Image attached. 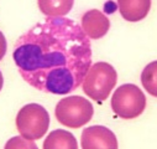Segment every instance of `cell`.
I'll return each mask as SVG.
<instances>
[{
    "label": "cell",
    "mask_w": 157,
    "mask_h": 149,
    "mask_svg": "<svg viewBox=\"0 0 157 149\" xmlns=\"http://www.w3.org/2000/svg\"><path fill=\"white\" fill-rule=\"evenodd\" d=\"M42 149H78V142L71 132L55 129L44 140Z\"/></svg>",
    "instance_id": "9"
},
{
    "label": "cell",
    "mask_w": 157,
    "mask_h": 149,
    "mask_svg": "<svg viewBox=\"0 0 157 149\" xmlns=\"http://www.w3.org/2000/svg\"><path fill=\"white\" fill-rule=\"evenodd\" d=\"M142 87L153 97H157V60L145 66L141 72Z\"/></svg>",
    "instance_id": "11"
},
{
    "label": "cell",
    "mask_w": 157,
    "mask_h": 149,
    "mask_svg": "<svg viewBox=\"0 0 157 149\" xmlns=\"http://www.w3.org/2000/svg\"><path fill=\"white\" fill-rule=\"evenodd\" d=\"M13 60L35 90L68 95L82 85L92 66V45L74 20L46 18L16 40Z\"/></svg>",
    "instance_id": "1"
},
{
    "label": "cell",
    "mask_w": 157,
    "mask_h": 149,
    "mask_svg": "<svg viewBox=\"0 0 157 149\" xmlns=\"http://www.w3.org/2000/svg\"><path fill=\"white\" fill-rule=\"evenodd\" d=\"M81 27L89 40H99L108 34L110 21L100 10L92 9L82 15Z\"/></svg>",
    "instance_id": "7"
},
{
    "label": "cell",
    "mask_w": 157,
    "mask_h": 149,
    "mask_svg": "<svg viewBox=\"0 0 157 149\" xmlns=\"http://www.w3.org/2000/svg\"><path fill=\"white\" fill-rule=\"evenodd\" d=\"M117 8L126 21L137 22L147 16L151 9V0H117Z\"/></svg>",
    "instance_id": "8"
},
{
    "label": "cell",
    "mask_w": 157,
    "mask_h": 149,
    "mask_svg": "<svg viewBox=\"0 0 157 149\" xmlns=\"http://www.w3.org/2000/svg\"><path fill=\"white\" fill-rule=\"evenodd\" d=\"M82 149H119L116 135L104 126H90L81 135Z\"/></svg>",
    "instance_id": "6"
},
{
    "label": "cell",
    "mask_w": 157,
    "mask_h": 149,
    "mask_svg": "<svg viewBox=\"0 0 157 149\" xmlns=\"http://www.w3.org/2000/svg\"><path fill=\"white\" fill-rule=\"evenodd\" d=\"M50 115L47 109L38 103L25 104L16 115V129L27 140L41 139L50 128Z\"/></svg>",
    "instance_id": "3"
},
{
    "label": "cell",
    "mask_w": 157,
    "mask_h": 149,
    "mask_svg": "<svg viewBox=\"0 0 157 149\" xmlns=\"http://www.w3.org/2000/svg\"><path fill=\"white\" fill-rule=\"evenodd\" d=\"M4 149H38V147L36 145L35 142L27 140L22 138L21 135H16V137L10 138L5 143Z\"/></svg>",
    "instance_id": "12"
},
{
    "label": "cell",
    "mask_w": 157,
    "mask_h": 149,
    "mask_svg": "<svg viewBox=\"0 0 157 149\" xmlns=\"http://www.w3.org/2000/svg\"><path fill=\"white\" fill-rule=\"evenodd\" d=\"M94 115L93 104L82 96H68L62 98L55 108L58 123L68 128H81L86 126Z\"/></svg>",
    "instance_id": "4"
},
{
    "label": "cell",
    "mask_w": 157,
    "mask_h": 149,
    "mask_svg": "<svg viewBox=\"0 0 157 149\" xmlns=\"http://www.w3.org/2000/svg\"><path fill=\"white\" fill-rule=\"evenodd\" d=\"M116 81V70L110 63L100 61L92 63L82 82V88L90 99L103 102L114 90Z\"/></svg>",
    "instance_id": "2"
},
{
    "label": "cell",
    "mask_w": 157,
    "mask_h": 149,
    "mask_svg": "<svg viewBox=\"0 0 157 149\" xmlns=\"http://www.w3.org/2000/svg\"><path fill=\"white\" fill-rule=\"evenodd\" d=\"M3 86H4V77H3L2 71H0V91L3 90Z\"/></svg>",
    "instance_id": "14"
},
{
    "label": "cell",
    "mask_w": 157,
    "mask_h": 149,
    "mask_svg": "<svg viewBox=\"0 0 157 149\" xmlns=\"http://www.w3.org/2000/svg\"><path fill=\"white\" fill-rule=\"evenodd\" d=\"M73 4L74 0H37L38 9L47 18H64Z\"/></svg>",
    "instance_id": "10"
},
{
    "label": "cell",
    "mask_w": 157,
    "mask_h": 149,
    "mask_svg": "<svg viewBox=\"0 0 157 149\" xmlns=\"http://www.w3.org/2000/svg\"><path fill=\"white\" fill-rule=\"evenodd\" d=\"M110 107L113 112L123 119H134L142 115L146 108L144 92L132 83L119 86L113 93Z\"/></svg>",
    "instance_id": "5"
},
{
    "label": "cell",
    "mask_w": 157,
    "mask_h": 149,
    "mask_svg": "<svg viewBox=\"0 0 157 149\" xmlns=\"http://www.w3.org/2000/svg\"><path fill=\"white\" fill-rule=\"evenodd\" d=\"M6 50H8V42H6V39L4 34L0 31V61H2L6 54Z\"/></svg>",
    "instance_id": "13"
}]
</instances>
